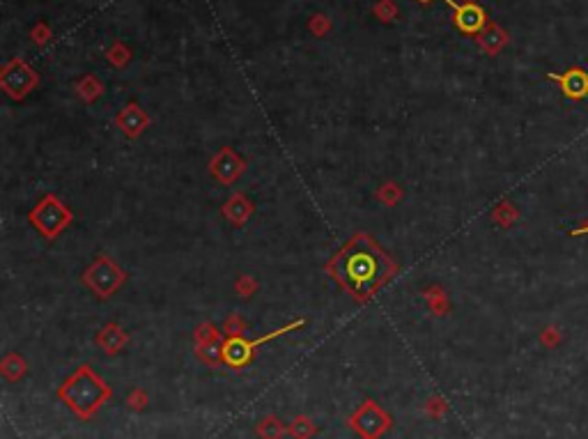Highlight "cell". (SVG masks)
<instances>
[{
    "instance_id": "cell-15",
    "label": "cell",
    "mask_w": 588,
    "mask_h": 439,
    "mask_svg": "<svg viewBox=\"0 0 588 439\" xmlns=\"http://www.w3.org/2000/svg\"><path fill=\"white\" fill-rule=\"evenodd\" d=\"M572 235H588V226H584V228H577V230H572Z\"/></svg>"
},
{
    "instance_id": "cell-11",
    "label": "cell",
    "mask_w": 588,
    "mask_h": 439,
    "mask_svg": "<svg viewBox=\"0 0 588 439\" xmlns=\"http://www.w3.org/2000/svg\"><path fill=\"white\" fill-rule=\"evenodd\" d=\"M117 124L122 127V131L129 136V139H136V136H141L145 127L150 124V117L145 115V111H141V106L129 104L124 111L117 115Z\"/></svg>"
},
{
    "instance_id": "cell-1",
    "label": "cell",
    "mask_w": 588,
    "mask_h": 439,
    "mask_svg": "<svg viewBox=\"0 0 588 439\" xmlns=\"http://www.w3.org/2000/svg\"><path fill=\"white\" fill-rule=\"evenodd\" d=\"M327 269L356 299H368L393 276L395 262L375 244L372 237L354 235L327 264Z\"/></svg>"
},
{
    "instance_id": "cell-6",
    "label": "cell",
    "mask_w": 588,
    "mask_h": 439,
    "mask_svg": "<svg viewBox=\"0 0 588 439\" xmlns=\"http://www.w3.org/2000/svg\"><path fill=\"white\" fill-rule=\"evenodd\" d=\"M444 3H448L450 7L455 10V25L462 33L466 35H478L483 28H485V21H487V16L483 12V7L481 5H476V3H464V5H457L455 0H444Z\"/></svg>"
},
{
    "instance_id": "cell-2",
    "label": "cell",
    "mask_w": 588,
    "mask_h": 439,
    "mask_svg": "<svg viewBox=\"0 0 588 439\" xmlns=\"http://www.w3.org/2000/svg\"><path fill=\"white\" fill-rule=\"evenodd\" d=\"M62 396L67 398V402L76 411H81V414H90V411H95L99 402L108 396V391L104 389V384L99 382L95 373L83 368L76 377L62 389Z\"/></svg>"
},
{
    "instance_id": "cell-4",
    "label": "cell",
    "mask_w": 588,
    "mask_h": 439,
    "mask_svg": "<svg viewBox=\"0 0 588 439\" xmlns=\"http://www.w3.org/2000/svg\"><path fill=\"white\" fill-rule=\"evenodd\" d=\"M124 274L110 258H99L92 267L86 271V283L97 292L99 297H110L113 292L122 286Z\"/></svg>"
},
{
    "instance_id": "cell-8",
    "label": "cell",
    "mask_w": 588,
    "mask_h": 439,
    "mask_svg": "<svg viewBox=\"0 0 588 439\" xmlns=\"http://www.w3.org/2000/svg\"><path fill=\"white\" fill-rule=\"evenodd\" d=\"M242 172H244V161L239 159L230 148H223L218 157L211 161V175H214L218 182H223V185L235 182Z\"/></svg>"
},
{
    "instance_id": "cell-9",
    "label": "cell",
    "mask_w": 588,
    "mask_h": 439,
    "mask_svg": "<svg viewBox=\"0 0 588 439\" xmlns=\"http://www.w3.org/2000/svg\"><path fill=\"white\" fill-rule=\"evenodd\" d=\"M354 426L358 428V433H361L363 437L372 439V437L380 435L386 426H389V418H386L382 411L372 405V402H368V405L354 416Z\"/></svg>"
},
{
    "instance_id": "cell-3",
    "label": "cell",
    "mask_w": 588,
    "mask_h": 439,
    "mask_svg": "<svg viewBox=\"0 0 588 439\" xmlns=\"http://www.w3.org/2000/svg\"><path fill=\"white\" fill-rule=\"evenodd\" d=\"M30 221L46 240H53L55 235H60L69 226L71 212L55 196H46L30 212Z\"/></svg>"
},
{
    "instance_id": "cell-10",
    "label": "cell",
    "mask_w": 588,
    "mask_h": 439,
    "mask_svg": "<svg viewBox=\"0 0 588 439\" xmlns=\"http://www.w3.org/2000/svg\"><path fill=\"white\" fill-rule=\"evenodd\" d=\"M551 81H558V86L563 88V93L572 99H582L588 93V74L582 69H570L568 74H549Z\"/></svg>"
},
{
    "instance_id": "cell-14",
    "label": "cell",
    "mask_w": 588,
    "mask_h": 439,
    "mask_svg": "<svg viewBox=\"0 0 588 439\" xmlns=\"http://www.w3.org/2000/svg\"><path fill=\"white\" fill-rule=\"evenodd\" d=\"M380 196H382V198H384L389 205H393V203H395V198H398L400 194H398V189H395L393 185H386V189H382V194H380Z\"/></svg>"
},
{
    "instance_id": "cell-12",
    "label": "cell",
    "mask_w": 588,
    "mask_h": 439,
    "mask_svg": "<svg viewBox=\"0 0 588 439\" xmlns=\"http://www.w3.org/2000/svg\"><path fill=\"white\" fill-rule=\"evenodd\" d=\"M225 214H228L230 218H233L235 223H244L246 216L251 214V205L246 203L244 196H235V198L225 205Z\"/></svg>"
},
{
    "instance_id": "cell-16",
    "label": "cell",
    "mask_w": 588,
    "mask_h": 439,
    "mask_svg": "<svg viewBox=\"0 0 588 439\" xmlns=\"http://www.w3.org/2000/svg\"><path fill=\"white\" fill-rule=\"evenodd\" d=\"M418 3H430V0H418Z\"/></svg>"
},
{
    "instance_id": "cell-7",
    "label": "cell",
    "mask_w": 588,
    "mask_h": 439,
    "mask_svg": "<svg viewBox=\"0 0 588 439\" xmlns=\"http://www.w3.org/2000/svg\"><path fill=\"white\" fill-rule=\"evenodd\" d=\"M35 83H37V76L23 65V62H12V65H9L5 69V74H3V88L14 99L16 97H23Z\"/></svg>"
},
{
    "instance_id": "cell-5",
    "label": "cell",
    "mask_w": 588,
    "mask_h": 439,
    "mask_svg": "<svg viewBox=\"0 0 588 439\" xmlns=\"http://www.w3.org/2000/svg\"><path fill=\"white\" fill-rule=\"evenodd\" d=\"M301 324H303V320H297V322L283 327V329H278V332L266 334V336L257 338V341H251V343L242 341V338H230V341L223 345V359H225L230 365H235V368H239V365H244L248 359H251L253 352H255L260 345L269 343L271 338H276V336H283V334H288V332H294V329H299Z\"/></svg>"
},
{
    "instance_id": "cell-13",
    "label": "cell",
    "mask_w": 588,
    "mask_h": 439,
    "mask_svg": "<svg viewBox=\"0 0 588 439\" xmlns=\"http://www.w3.org/2000/svg\"><path fill=\"white\" fill-rule=\"evenodd\" d=\"M124 334H122V329H119L117 324H110V327H106L104 332H101V336H99V343L106 347L108 352H115L119 345L124 343Z\"/></svg>"
}]
</instances>
